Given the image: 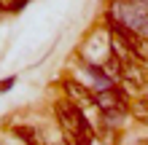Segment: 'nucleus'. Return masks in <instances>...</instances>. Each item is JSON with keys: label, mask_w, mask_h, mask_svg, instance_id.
Segmentation results:
<instances>
[{"label": "nucleus", "mask_w": 148, "mask_h": 145, "mask_svg": "<svg viewBox=\"0 0 148 145\" xmlns=\"http://www.w3.org/2000/svg\"><path fill=\"white\" fill-rule=\"evenodd\" d=\"M62 89H65V99H70L73 105H92L94 102V91L89 86H84V83L73 81V78H67L62 83Z\"/></svg>", "instance_id": "obj_5"}, {"label": "nucleus", "mask_w": 148, "mask_h": 145, "mask_svg": "<svg viewBox=\"0 0 148 145\" xmlns=\"http://www.w3.org/2000/svg\"><path fill=\"white\" fill-rule=\"evenodd\" d=\"M129 113L135 116V121L148 124V97H137L132 105H129Z\"/></svg>", "instance_id": "obj_7"}, {"label": "nucleus", "mask_w": 148, "mask_h": 145, "mask_svg": "<svg viewBox=\"0 0 148 145\" xmlns=\"http://www.w3.org/2000/svg\"><path fill=\"white\" fill-rule=\"evenodd\" d=\"M14 83H16V78H5V81H0V91H8Z\"/></svg>", "instance_id": "obj_8"}, {"label": "nucleus", "mask_w": 148, "mask_h": 145, "mask_svg": "<svg viewBox=\"0 0 148 145\" xmlns=\"http://www.w3.org/2000/svg\"><path fill=\"white\" fill-rule=\"evenodd\" d=\"M5 11V0H0V14H3Z\"/></svg>", "instance_id": "obj_10"}, {"label": "nucleus", "mask_w": 148, "mask_h": 145, "mask_svg": "<svg viewBox=\"0 0 148 145\" xmlns=\"http://www.w3.org/2000/svg\"><path fill=\"white\" fill-rule=\"evenodd\" d=\"M92 105L97 108L108 121H119L121 116L129 113V105H127L124 94H121V89H100V91H94Z\"/></svg>", "instance_id": "obj_3"}, {"label": "nucleus", "mask_w": 148, "mask_h": 145, "mask_svg": "<svg viewBox=\"0 0 148 145\" xmlns=\"http://www.w3.org/2000/svg\"><path fill=\"white\" fill-rule=\"evenodd\" d=\"M16 137H19L24 145H46V140H43V134L38 129H32V126H19V129H14Z\"/></svg>", "instance_id": "obj_6"}, {"label": "nucleus", "mask_w": 148, "mask_h": 145, "mask_svg": "<svg viewBox=\"0 0 148 145\" xmlns=\"http://www.w3.org/2000/svg\"><path fill=\"white\" fill-rule=\"evenodd\" d=\"M129 3H135V5H140V8H145V11H148V0H129Z\"/></svg>", "instance_id": "obj_9"}, {"label": "nucleus", "mask_w": 148, "mask_h": 145, "mask_svg": "<svg viewBox=\"0 0 148 145\" xmlns=\"http://www.w3.org/2000/svg\"><path fill=\"white\" fill-rule=\"evenodd\" d=\"M108 32H110V35H119L121 40H124L127 48H129V54H132L137 62H148V38L145 35L129 32V30L119 27V24H110V22H108Z\"/></svg>", "instance_id": "obj_4"}, {"label": "nucleus", "mask_w": 148, "mask_h": 145, "mask_svg": "<svg viewBox=\"0 0 148 145\" xmlns=\"http://www.w3.org/2000/svg\"><path fill=\"white\" fill-rule=\"evenodd\" d=\"M108 22L148 38V11L140 8V5H135V3H129V0H110Z\"/></svg>", "instance_id": "obj_2"}, {"label": "nucleus", "mask_w": 148, "mask_h": 145, "mask_svg": "<svg viewBox=\"0 0 148 145\" xmlns=\"http://www.w3.org/2000/svg\"><path fill=\"white\" fill-rule=\"evenodd\" d=\"M54 113H57V121H59V126H62L65 134H70V137L81 140V142L94 145L97 132L92 129V124L86 121V116L81 113L78 105H73L70 99H59L57 105H54Z\"/></svg>", "instance_id": "obj_1"}]
</instances>
